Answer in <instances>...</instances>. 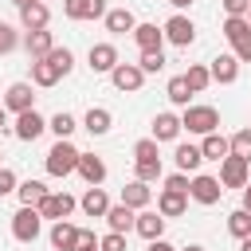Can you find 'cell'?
Here are the masks:
<instances>
[{"label":"cell","instance_id":"cell-25","mask_svg":"<svg viewBox=\"0 0 251 251\" xmlns=\"http://www.w3.org/2000/svg\"><path fill=\"white\" fill-rule=\"evenodd\" d=\"M129 35H133V43H137L141 51H157V47L165 43V31H161L157 24H137Z\"/></svg>","mask_w":251,"mask_h":251},{"label":"cell","instance_id":"cell-24","mask_svg":"<svg viewBox=\"0 0 251 251\" xmlns=\"http://www.w3.org/2000/svg\"><path fill=\"white\" fill-rule=\"evenodd\" d=\"M149 200H153V188H149L145 180H129V184L122 188V204L133 208V212H137V208H149Z\"/></svg>","mask_w":251,"mask_h":251},{"label":"cell","instance_id":"cell-12","mask_svg":"<svg viewBox=\"0 0 251 251\" xmlns=\"http://www.w3.org/2000/svg\"><path fill=\"white\" fill-rule=\"evenodd\" d=\"M4 110H12V114L35 110V94H31V82H12V86H8V94H4Z\"/></svg>","mask_w":251,"mask_h":251},{"label":"cell","instance_id":"cell-48","mask_svg":"<svg viewBox=\"0 0 251 251\" xmlns=\"http://www.w3.org/2000/svg\"><path fill=\"white\" fill-rule=\"evenodd\" d=\"M145 251H176V247H173V243H165V239H149V247H145Z\"/></svg>","mask_w":251,"mask_h":251},{"label":"cell","instance_id":"cell-22","mask_svg":"<svg viewBox=\"0 0 251 251\" xmlns=\"http://www.w3.org/2000/svg\"><path fill=\"white\" fill-rule=\"evenodd\" d=\"M59 78H63V71H59L47 55H43V59H31V82H35V86H43V90H47V86H55Z\"/></svg>","mask_w":251,"mask_h":251},{"label":"cell","instance_id":"cell-14","mask_svg":"<svg viewBox=\"0 0 251 251\" xmlns=\"http://www.w3.org/2000/svg\"><path fill=\"white\" fill-rule=\"evenodd\" d=\"M43 129H47V122H43L35 110H24V114H16V126H12V133H16L20 141H35Z\"/></svg>","mask_w":251,"mask_h":251},{"label":"cell","instance_id":"cell-32","mask_svg":"<svg viewBox=\"0 0 251 251\" xmlns=\"http://www.w3.org/2000/svg\"><path fill=\"white\" fill-rule=\"evenodd\" d=\"M165 94H169V102H173V106H188V98H192V90H188L184 75H173V78H169V86H165Z\"/></svg>","mask_w":251,"mask_h":251},{"label":"cell","instance_id":"cell-49","mask_svg":"<svg viewBox=\"0 0 251 251\" xmlns=\"http://www.w3.org/2000/svg\"><path fill=\"white\" fill-rule=\"evenodd\" d=\"M239 208H243V212H251V180L243 184V204H239Z\"/></svg>","mask_w":251,"mask_h":251},{"label":"cell","instance_id":"cell-4","mask_svg":"<svg viewBox=\"0 0 251 251\" xmlns=\"http://www.w3.org/2000/svg\"><path fill=\"white\" fill-rule=\"evenodd\" d=\"M188 196L196 200V204H220V196H224V184H220V176H208V173H196L192 180H188Z\"/></svg>","mask_w":251,"mask_h":251},{"label":"cell","instance_id":"cell-56","mask_svg":"<svg viewBox=\"0 0 251 251\" xmlns=\"http://www.w3.org/2000/svg\"><path fill=\"white\" fill-rule=\"evenodd\" d=\"M0 157H4V153H0Z\"/></svg>","mask_w":251,"mask_h":251},{"label":"cell","instance_id":"cell-11","mask_svg":"<svg viewBox=\"0 0 251 251\" xmlns=\"http://www.w3.org/2000/svg\"><path fill=\"white\" fill-rule=\"evenodd\" d=\"M63 16L67 20H102L106 0H63Z\"/></svg>","mask_w":251,"mask_h":251},{"label":"cell","instance_id":"cell-6","mask_svg":"<svg viewBox=\"0 0 251 251\" xmlns=\"http://www.w3.org/2000/svg\"><path fill=\"white\" fill-rule=\"evenodd\" d=\"M247 169H251L247 157L227 153V157L220 161V184H224V188H243V184H247Z\"/></svg>","mask_w":251,"mask_h":251},{"label":"cell","instance_id":"cell-33","mask_svg":"<svg viewBox=\"0 0 251 251\" xmlns=\"http://www.w3.org/2000/svg\"><path fill=\"white\" fill-rule=\"evenodd\" d=\"M47 129H51V133H55V137H71V133H75V129H78V122H75V118H71V114H67V110H59V114H55V118H51V122H47Z\"/></svg>","mask_w":251,"mask_h":251},{"label":"cell","instance_id":"cell-19","mask_svg":"<svg viewBox=\"0 0 251 251\" xmlns=\"http://www.w3.org/2000/svg\"><path fill=\"white\" fill-rule=\"evenodd\" d=\"M184 208H188V192H173V188H165V192L157 196V212H161L165 220L184 216Z\"/></svg>","mask_w":251,"mask_h":251},{"label":"cell","instance_id":"cell-5","mask_svg":"<svg viewBox=\"0 0 251 251\" xmlns=\"http://www.w3.org/2000/svg\"><path fill=\"white\" fill-rule=\"evenodd\" d=\"M35 208H39V216H43V220H67V216L78 208V200H75L71 192H47Z\"/></svg>","mask_w":251,"mask_h":251},{"label":"cell","instance_id":"cell-43","mask_svg":"<svg viewBox=\"0 0 251 251\" xmlns=\"http://www.w3.org/2000/svg\"><path fill=\"white\" fill-rule=\"evenodd\" d=\"M165 180V188H173V192H188V173H169V176H161Z\"/></svg>","mask_w":251,"mask_h":251},{"label":"cell","instance_id":"cell-13","mask_svg":"<svg viewBox=\"0 0 251 251\" xmlns=\"http://www.w3.org/2000/svg\"><path fill=\"white\" fill-rule=\"evenodd\" d=\"M208 75H212V82L231 86V82L239 78V59H235V55H216V59H212V67H208Z\"/></svg>","mask_w":251,"mask_h":251},{"label":"cell","instance_id":"cell-55","mask_svg":"<svg viewBox=\"0 0 251 251\" xmlns=\"http://www.w3.org/2000/svg\"><path fill=\"white\" fill-rule=\"evenodd\" d=\"M247 24H251V8H247Z\"/></svg>","mask_w":251,"mask_h":251},{"label":"cell","instance_id":"cell-18","mask_svg":"<svg viewBox=\"0 0 251 251\" xmlns=\"http://www.w3.org/2000/svg\"><path fill=\"white\" fill-rule=\"evenodd\" d=\"M110 126H114V114H110L106 106H90V110H86V118H82V129H86L90 137L110 133Z\"/></svg>","mask_w":251,"mask_h":251},{"label":"cell","instance_id":"cell-39","mask_svg":"<svg viewBox=\"0 0 251 251\" xmlns=\"http://www.w3.org/2000/svg\"><path fill=\"white\" fill-rule=\"evenodd\" d=\"M133 173H137V180H145V184H153V180L165 176V173H161V161H133Z\"/></svg>","mask_w":251,"mask_h":251},{"label":"cell","instance_id":"cell-53","mask_svg":"<svg viewBox=\"0 0 251 251\" xmlns=\"http://www.w3.org/2000/svg\"><path fill=\"white\" fill-rule=\"evenodd\" d=\"M169 4H173V8H188L192 0H169Z\"/></svg>","mask_w":251,"mask_h":251},{"label":"cell","instance_id":"cell-52","mask_svg":"<svg viewBox=\"0 0 251 251\" xmlns=\"http://www.w3.org/2000/svg\"><path fill=\"white\" fill-rule=\"evenodd\" d=\"M176 251H204L200 243H188V247H176Z\"/></svg>","mask_w":251,"mask_h":251},{"label":"cell","instance_id":"cell-31","mask_svg":"<svg viewBox=\"0 0 251 251\" xmlns=\"http://www.w3.org/2000/svg\"><path fill=\"white\" fill-rule=\"evenodd\" d=\"M184 82H188V90H192V94H200V90H208V86H212V75H208V67L192 63V67L184 71Z\"/></svg>","mask_w":251,"mask_h":251},{"label":"cell","instance_id":"cell-34","mask_svg":"<svg viewBox=\"0 0 251 251\" xmlns=\"http://www.w3.org/2000/svg\"><path fill=\"white\" fill-rule=\"evenodd\" d=\"M227 231H231L235 239H243V235H251V212H243V208H235V212L227 216Z\"/></svg>","mask_w":251,"mask_h":251},{"label":"cell","instance_id":"cell-20","mask_svg":"<svg viewBox=\"0 0 251 251\" xmlns=\"http://www.w3.org/2000/svg\"><path fill=\"white\" fill-rule=\"evenodd\" d=\"M106 224H110V231H118V235H129L133 231V208H126V204H110L106 208V216H102Z\"/></svg>","mask_w":251,"mask_h":251},{"label":"cell","instance_id":"cell-47","mask_svg":"<svg viewBox=\"0 0 251 251\" xmlns=\"http://www.w3.org/2000/svg\"><path fill=\"white\" fill-rule=\"evenodd\" d=\"M247 8H251V0H224L227 16H247Z\"/></svg>","mask_w":251,"mask_h":251},{"label":"cell","instance_id":"cell-1","mask_svg":"<svg viewBox=\"0 0 251 251\" xmlns=\"http://www.w3.org/2000/svg\"><path fill=\"white\" fill-rule=\"evenodd\" d=\"M180 129H188V133H216L220 129V110L216 106H184V114H180Z\"/></svg>","mask_w":251,"mask_h":251},{"label":"cell","instance_id":"cell-46","mask_svg":"<svg viewBox=\"0 0 251 251\" xmlns=\"http://www.w3.org/2000/svg\"><path fill=\"white\" fill-rule=\"evenodd\" d=\"M16 184H20V180H16V173H12L8 165H0V196H8V192H16Z\"/></svg>","mask_w":251,"mask_h":251},{"label":"cell","instance_id":"cell-9","mask_svg":"<svg viewBox=\"0 0 251 251\" xmlns=\"http://www.w3.org/2000/svg\"><path fill=\"white\" fill-rule=\"evenodd\" d=\"M110 82H114L122 94H133V90H141V82H145V71H141L137 63H118V67L110 71Z\"/></svg>","mask_w":251,"mask_h":251},{"label":"cell","instance_id":"cell-21","mask_svg":"<svg viewBox=\"0 0 251 251\" xmlns=\"http://www.w3.org/2000/svg\"><path fill=\"white\" fill-rule=\"evenodd\" d=\"M133 231H137L141 239H161V235H165V216H161V212H145V208H141V216L133 220Z\"/></svg>","mask_w":251,"mask_h":251},{"label":"cell","instance_id":"cell-15","mask_svg":"<svg viewBox=\"0 0 251 251\" xmlns=\"http://www.w3.org/2000/svg\"><path fill=\"white\" fill-rule=\"evenodd\" d=\"M75 173H78L86 184H102V180H106V161H102V157H94V153H78Z\"/></svg>","mask_w":251,"mask_h":251},{"label":"cell","instance_id":"cell-54","mask_svg":"<svg viewBox=\"0 0 251 251\" xmlns=\"http://www.w3.org/2000/svg\"><path fill=\"white\" fill-rule=\"evenodd\" d=\"M12 4H16V8H20V4H27V0H12Z\"/></svg>","mask_w":251,"mask_h":251},{"label":"cell","instance_id":"cell-29","mask_svg":"<svg viewBox=\"0 0 251 251\" xmlns=\"http://www.w3.org/2000/svg\"><path fill=\"white\" fill-rule=\"evenodd\" d=\"M173 161H176V169H180V173H196V169H200V161H204V153H200V145L180 141V145H176V153H173Z\"/></svg>","mask_w":251,"mask_h":251},{"label":"cell","instance_id":"cell-3","mask_svg":"<svg viewBox=\"0 0 251 251\" xmlns=\"http://www.w3.org/2000/svg\"><path fill=\"white\" fill-rule=\"evenodd\" d=\"M39 231H43V216H39V208L24 204V208L12 216V235H16L20 243H35Z\"/></svg>","mask_w":251,"mask_h":251},{"label":"cell","instance_id":"cell-17","mask_svg":"<svg viewBox=\"0 0 251 251\" xmlns=\"http://www.w3.org/2000/svg\"><path fill=\"white\" fill-rule=\"evenodd\" d=\"M47 239H51V247H55V251H75V243H78V227H75L71 220H55Z\"/></svg>","mask_w":251,"mask_h":251},{"label":"cell","instance_id":"cell-27","mask_svg":"<svg viewBox=\"0 0 251 251\" xmlns=\"http://www.w3.org/2000/svg\"><path fill=\"white\" fill-rule=\"evenodd\" d=\"M24 47H27V55H31V59H43V55L55 47V35H51L47 27H39V31H27V35H24Z\"/></svg>","mask_w":251,"mask_h":251},{"label":"cell","instance_id":"cell-40","mask_svg":"<svg viewBox=\"0 0 251 251\" xmlns=\"http://www.w3.org/2000/svg\"><path fill=\"white\" fill-rule=\"evenodd\" d=\"M47 59H51V63L63 71V78H67V75H71V67H75V55H71V47H51V51H47Z\"/></svg>","mask_w":251,"mask_h":251},{"label":"cell","instance_id":"cell-16","mask_svg":"<svg viewBox=\"0 0 251 251\" xmlns=\"http://www.w3.org/2000/svg\"><path fill=\"white\" fill-rule=\"evenodd\" d=\"M78 208L90 216V220H102L106 216V208H110V196H106V188H98V184H90L86 192H82V200H78Z\"/></svg>","mask_w":251,"mask_h":251},{"label":"cell","instance_id":"cell-8","mask_svg":"<svg viewBox=\"0 0 251 251\" xmlns=\"http://www.w3.org/2000/svg\"><path fill=\"white\" fill-rule=\"evenodd\" d=\"M86 63H90V71H94V75H110L122 59H118V47H114V43H90Z\"/></svg>","mask_w":251,"mask_h":251},{"label":"cell","instance_id":"cell-7","mask_svg":"<svg viewBox=\"0 0 251 251\" xmlns=\"http://www.w3.org/2000/svg\"><path fill=\"white\" fill-rule=\"evenodd\" d=\"M161 31H165V39H169L173 47H188V43L196 39V24H192L188 16H180V12H176V16H169Z\"/></svg>","mask_w":251,"mask_h":251},{"label":"cell","instance_id":"cell-38","mask_svg":"<svg viewBox=\"0 0 251 251\" xmlns=\"http://www.w3.org/2000/svg\"><path fill=\"white\" fill-rule=\"evenodd\" d=\"M161 141H153V137H141L137 145H133V161H161V149H157Z\"/></svg>","mask_w":251,"mask_h":251},{"label":"cell","instance_id":"cell-30","mask_svg":"<svg viewBox=\"0 0 251 251\" xmlns=\"http://www.w3.org/2000/svg\"><path fill=\"white\" fill-rule=\"evenodd\" d=\"M47 192H51V188H47L43 180H24V184H16V196H20V204H31V208H35V204H39Z\"/></svg>","mask_w":251,"mask_h":251},{"label":"cell","instance_id":"cell-28","mask_svg":"<svg viewBox=\"0 0 251 251\" xmlns=\"http://www.w3.org/2000/svg\"><path fill=\"white\" fill-rule=\"evenodd\" d=\"M200 153H204V161H224V157L231 153V145H227V137L216 129V133H204V141H200Z\"/></svg>","mask_w":251,"mask_h":251},{"label":"cell","instance_id":"cell-51","mask_svg":"<svg viewBox=\"0 0 251 251\" xmlns=\"http://www.w3.org/2000/svg\"><path fill=\"white\" fill-rule=\"evenodd\" d=\"M0 129H8V110H0Z\"/></svg>","mask_w":251,"mask_h":251},{"label":"cell","instance_id":"cell-36","mask_svg":"<svg viewBox=\"0 0 251 251\" xmlns=\"http://www.w3.org/2000/svg\"><path fill=\"white\" fill-rule=\"evenodd\" d=\"M243 31H251L247 16H227V20H224V39H227V43H235Z\"/></svg>","mask_w":251,"mask_h":251},{"label":"cell","instance_id":"cell-44","mask_svg":"<svg viewBox=\"0 0 251 251\" xmlns=\"http://www.w3.org/2000/svg\"><path fill=\"white\" fill-rule=\"evenodd\" d=\"M98 251H126V235H118V231L102 235V239H98Z\"/></svg>","mask_w":251,"mask_h":251},{"label":"cell","instance_id":"cell-2","mask_svg":"<svg viewBox=\"0 0 251 251\" xmlns=\"http://www.w3.org/2000/svg\"><path fill=\"white\" fill-rule=\"evenodd\" d=\"M78 165V149L71 145V137H59L51 149H47V173L51 176H71Z\"/></svg>","mask_w":251,"mask_h":251},{"label":"cell","instance_id":"cell-26","mask_svg":"<svg viewBox=\"0 0 251 251\" xmlns=\"http://www.w3.org/2000/svg\"><path fill=\"white\" fill-rule=\"evenodd\" d=\"M102 20H106V31H114V35H126V31H133V27H137V20H133V12H129V8H110Z\"/></svg>","mask_w":251,"mask_h":251},{"label":"cell","instance_id":"cell-10","mask_svg":"<svg viewBox=\"0 0 251 251\" xmlns=\"http://www.w3.org/2000/svg\"><path fill=\"white\" fill-rule=\"evenodd\" d=\"M20 24H24V31L47 27V24H51V8H47L43 0H27V4H20Z\"/></svg>","mask_w":251,"mask_h":251},{"label":"cell","instance_id":"cell-37","mask_svg":"<svg viewBox=\"0 0 251 251\" xmlns=\"http://www.w3.org/2000/svg\"><path fill=\"white\" fill-rule=\"evenodd\" d=\"M137 67H141L145 75H157V71H165V51H161V47H157V51H141Z\"/></svg>","mask_w":251,"mask_h":251},{"label":"cell","instance_id":"cell-23","mask_svg":"<svg viewBox=\"0 0 251 251\" xmlns=\"http://www.w3.org/2000/svg\"><path fill=\"white\" fill-rule=\"evenodd\" d=\"M176 137H180V118L169 114V110H161L153 118V141H176Z\"/></svg>","mask_w":251,"mask_h":251},{"label":"cell","instance_id":"cell-50","mask_svg":"<svg viewBox=\"0 0 251 251\" xmlns=\"http://www.w3.org/2000/svg\"><path fill=\"white\" fill-rule=\"evenodd\" d=\"M239 251H251V235H243V239H239Z\"/></svg>","mask_w":251,"mask_h":251},{"label":"cell","instance_id":"cell-41","mask_svg":"<svg viewBox=\"0 0 251 251\" xmlns=\"http://www.w3.org/2000/svg\"><path fill=\"white\" fill-rule=\"evenodd\" d=\"M16 47H20V31L0 20V55H8V51H16Z\"/></svg>","mask_w":251,"mask_h":251},{"label":"cell","instance_id":"cell-35","mask_svg":"<svg viewBox=\"0 0 251 251\" xmlns=\"http://www.w3.org/2000/svg\"><path fill=\"white\" fill-rule=\"evenodd\" d=\"M227 145H231L235 157H247V161H251V126H247V129H235V133L227 137Z\"/></svg>","mask_w":251,"mask_h":251},{"label":"cell","instance_id":"cell-42","mask_svg":"<svg viewBox=\"0 0 251 251\" xmlns=\"http://www.w3.org/2000/svg\"><path fill=\"white\" fill-rule=\"evenodd\" d=\"M231 47H235L231 55H235L239 63H251V31H243V35H239V39H235Z\"/></svg>","mask_w":251,"mask_h":251},{"label":"cell","instance_id":"cell-45","mask_svg":"<svg viewBox=\"0 0 251 251\" xmlns=\"http://www.w3.org/2000/svg\"><path fill=\"white\" fill-rule=\"evenodd\" d=\"M75 251H98V235L86 231V227H78V243H75Z\"/></svg>","mask_w":251,"mask_h":251}]
</instances>
